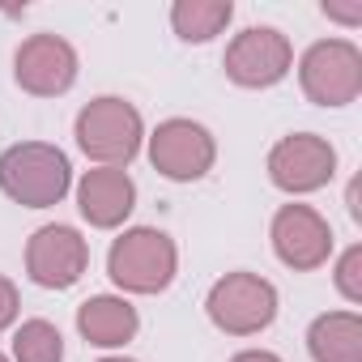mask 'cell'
Here are the masks:
<instances>
[{
  "mask_svg": "<svg viewBox=\"0 0 362 362\" xmlns=\"http://www.w3.org/2000/svg\"><path fill=\"white\" fill-rule=\"evenodd\" d=\"M13 358L18 362H60L64 358V337L47 320H26L13 337Z\"/></svg>",
  "mask_w": 362,
  "mask_h": 362,
  "instance_id": "obj_16",
  "label": "cell"
},
{
  "mask_svg": "<svg viewBox=\"0 0 362 362\" xmlns=\"http://www.w3.org/2000/svg\"><path fill=\"white\" fill-rule=\"evenodd\" d=\"M332 170H337V153L315 132L286 136L269 153V179L281 192H315L332 179Z\"/></svg>",
  "mask_w": 362,
  "mask_h": 362,
  "instance_id": "obj_7",
  "label": "cell"
},
{
  "mask_svg": "<svg viewBox=\"0 0 362 362\" xmlns=\"http://www.w3.org/2000/svg\"><path fill=\"white\" fill-rule=\"evenodd\" d=\"M77 328H81V337H86L90 345H107V349H111V345L132 341L136 328H141V320H136L132 303L103 294V298L81 303V311H77Z\"/></svg>",
  "mask_w": 362,
  "mask_h": 362,
  "instance_id": "obj_13",
  "label": "cell"
},
{
  "mask_svg": "<svg viewBox=\"0 0 362 362\" xmlns=\"http://www.w3.org/2000/svg\"><path fill=\"white\" fill-rule=\"evenodd\" d=\"M90 264V247L73 226H43L35 230L30 247H26V269L30 281L43 290H69Z\"/></svg>",
  "mask_w": 362,
  "mask_h": 362,
  "instance_id": "obj_8",
  "label": "cell"
},
{
  "mask_svg": "<svg viewBox=\"0 0 362 362\" xmlns=\"http://www.w3.org/2000/svg\"><path fill=\"white\" fill-rule=\"evenodd\" d=\"M235 5L230 0H179V5L170 9V26L179 39H188V43H209L214 35L226 30Z\"/></svg>",
  "mask_w": 362,
  "mask_h": 362,
  "instance_id": "obj_15",
  "label": "cell"
},
{
  "mask_svg": "<svg viewBox=\"0 0 362 362\" xmlns=\"http://www.w3.org/2000/svg\"><path fill=\"white\" fill-rule=\"evenodd\" d=\"M324 13H328V18H337V22H349V26H354V22H362V5H349V9H341V5H324Z\"/></svg>",
  "mask_w": 362,
  "mask_h": 362,
  "instance_id": "obj_19",
  "label": "cell"
},
{
  "mask_svg": "<svg viewBox=\"0 0 362 362\" xmlns=\"http://www.w3.org/2000/svg\"><path fill=\"white\" fill-rule=\"evenodd\" d=\"M175 243L153 230V226H136L128 235H119L107 252V273L119 290H132V294H158L170 286L175 277Z\"/></svg>",
  "mask_w": 362,
  "mask_h": 362,
  "instance_id": "obj_2",
  "label": "cell"
},
{
  "mask_svg": "<svg viewBox=\"0 0 362 362\" xmlns=\"http://www.w3.org/2000/svg\"><path fill=\"white\" fill-rule=\"evenodd\" d=\"M273 252L290 269H320L332 252V230L311 205H286L273 218Z\"/></svg>",
  "mask_w": 362,
  "mask_h": 362,
  "instance_id": "obj_11",
  "label": "cell"
},
{
  "mask_svg": "<svg viewBox=\"0 0 362 362\" xmlns=\"http://www.w3.org/2000/svg\"><path fill=\"white\" fill-rule=\"evenodd\" d=\"M77 145L103 166L132 162L141 149V111L124 98H94L77 115Z\"/></svg>",
  "mask_w": 362,
  "mask_h": 362,
  "instance_id": "obj_3",
  "label": "cell"
},
{
  "mask_svg": "<svg viewBox=\"0 0 362 362\" xmlns=\"http://www.w3.org/2000/svg\"><path fill=\"white\" fill-rule=\"evenodd\" d=\"M149 158L166 179L188 184V179H201L214 166V136L192 119H166L149 136Z\"/></svg>",
  "mask_w": 362,
  "mask_h": 362,
  "instance_id": "obj_9",
  "label": "cell"
},
{
  "mask_svg": "<svg viewBox=\"0 0 362 362\" xmlns=\"http://www.w3.org/2000/svg\"><path fill=\"white\" fill-rule=\"evenodd\" d=\"M73 184V166L56 145L43 141H26L0 153V188L9 201L26 205V209H47L56 205Z\"/></svg>",
  "mask_w": 362,
  "mask_h": 362,
  "instance_id": "obj_1",
  "label": "cell"
},
{
  "mask_svg": "<svg viewBox=\"0 0 362 362\" xmlns=\"http://www.w3.org/2000/svg\"><path fill=\"white\" fill-rule=\"evenodd\" d=\"M358 269H362V247H349L341 256V269H337V286L349 303H362V281H358Z\"/></svg>",
  "mask_w": 362,
  "mask_h": 362,
  "instance_id": "obj_17",
  "label": "cell"
},
{
  "mask_svg": "<svg viewBox=\"0 0 362 362\" xmlns=\"http://www.w3.org/2000/svg\"><path fill=\"white\" fill-rule=\"evenodd\" d=\"M230 362H281V358L269 354V349H247V354H239V358H230Z\"/></svg>",
  "mask_w": 362,
  "mask_h": 362,
  "instance_id": "obj_20",
  "label": "cell"
},
{
  "mask_svg": "<svg viewBox=\"0 0 362 362\" xmlns=\"http://www.w3.org/2000/svg\"><path fill=\"white\" fill-rule=\"evenodd\" d=\"M307 349L315 362H362V320L354 311L320 315L307 332Z\"/></svg>",
  "mask_w": 362,
  "mask_h": 362,
  "instance_id": "obj_14",
  "label": "cell"
},
{
  "mask_svg": "<svg viewBox=\"0 0 362 362\" xmlns=\"http://www.w3.org/2000/svg\"><path fill=\"white\" fill-rule=\"evenodd\" d=\"M13 73H18L22 90H30L39 98H52V94H64L77 81V52L60 35H35L18 47Z\"/></svg>",
  "mask_w": 362,
  "mask_h": 362,
  "instance_id": "obj_10",
  "label": "cell"
},
{
  "mask_svg": "<svg viewBox=\"0 0 362 362\" xmlns=\"http://www.w3.org/2000/svg\"><path fill=\"white\" fill-rule=\"evenodd\" d=\"M290 60H294V52H290V39L281 30H273V26H247L226 47V77L235 86L264 90V86H277L290 73Z\"/></svg>",
  "mask_w": 362,
  "mask_h": 362,
  "instance_id": "obj_6",
  "label": "cell"
},
{
  "mask_svg": "<svg viewBox=\"0 0 362 362\" xmlns=\"http://www.w3.org/2000/svg\"><path fill=\"white\" fill-rule=\"evenodd\" d=\"M103 362H128V358H103Z\"/></svg>",
  "mask_w": 362,
  "mask_h": 362,
  "instance_id": "obj_21",
  "label": "cell"
},
{
  "mask_svg": "<svg viewBox=\"0 0 362 362\" xmlns=\"http://www.w3.org/2000/svg\"><path fill=\"white\" fill-rule=\"evenodd\" d=\"M18 320V290L9 277H0V328H9Z\"/></svg>",
  "mask_w": 362,
  "mask_h": 362,
  "instance_id": "obj_18",
  "label": "cell"
},
{
  "mask_svg": "<svg viewBox=\"0 0 362 362\" xmlns=\"http://www.w3.org/2000/svg\"><path fill=\"white\" fill-rule=\"evenodd\" d=\"M0 362H9V358H5V354H0Z\"/></svg>",
  "mask_w": 362,
  "mask_h": 362,
  "instance_id": "obj_22",
  "label": "cell"
},
{
  "mask_svg": "<svg viewBox=\"0 0 362 362\" xmlns=\"http://www.w3.org/2000/svg\"><path fill=\"white\" fill-rule=\"evenodd\" d=\"M132 205H136V188L124 166H98L77 184V209L90 226L111 230L132 214Z\"/></svg>",
  "mask_w": 362,
  "mask_h": 362,
  "instance_id": "obj_12",
  "label": "cell"
},
{
  "mask_svg": "<svg viewBox=\"0 0 362 362\" xmlns=\"http://www.w3.org/2000/svg\"><path fill=\"white\" fill-rule=\"evenodd\" d=\"M303 90L320 107H345L362 90V52L345 39L315 43L303 56Z\"/></svg>",
  "mask_w": 362,
  "mask_h": 362,
  "instance_id": "obj_5",
  "label": "cell"
},
{
  "mask_svg": "<svg viewBox=\"0 0 362 362\" xmlns=\"http://www.w3.org/2000/svg\"><path fill=\"white\" fill-rule=\"evenodd\" d=\"M273 315H277V290L256 273H226L209 290V320L230 337H252L269 328Z\"/></svg>",
  "mask_w": 362,
  "mask_h": 362,
  "instance_id": "obj_4",
  "label": "cell"
}]
</instances>
